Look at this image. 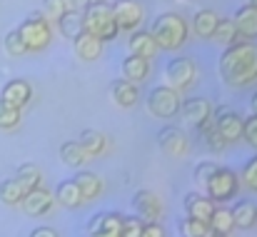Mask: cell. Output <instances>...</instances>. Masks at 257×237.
<instances>
[{
    "label": "cell",
    "instance_id": "cell-1",
    "mask_svg": "<svg viewBox=\"0 0 257 237\" xmlns=\"http://www.w3.org/2000/svg\"><path fill=\"white\" fill-rule=\"evenodd\" d=\"M220 78L227 87H245L257 80V45L250 40L232 43L220 58Z\"/></svg>",
    "mask_w": 257,
    "mask_h": 237
},
{
    "label": "cell",
    "instance_id": "cell-2",
    "mask_svg": "<svg viewBox=\"0 0 257 237\" xmlns=\"http://www.w3.org/2000/svg\"><path fill=\"white\" fill-rule=\"evenodd\" d=\"M187 23L177 15V13H163L155 18L153 23V38L158 43V48L163 50H177L185 45L187 40Z\"/></svg>",
    "mask_w": 257,
    "mask_h": 237
},
{
    "label": "cell",
    "instance_id": "cell-3",
    "mask_svg": "<svg viewBox=\"0 0 257 237\" xmlns=\"http://www.w3.org/2000/svg\"><path fill=\"white\" fill-rule=\"evenodd\" d=\"M83 25H85L87 33L97 35L102 43L107 40H115L120 28L115 23V15H112V8L105 5V3H95V5H87L83 10Z\"/></svg>",
    "mask_w": 257,
    "mask_h": 237
},
{
    "label": "cell",
    "instance_id": "cell-4",
    "mask_svg": "<svg viewBox=\"0 0 257 237\" xmlns=\"http://www.w3.org/2000/svg\"><path fill=\"white\" fill-rule=\"evenodd\" d=\"M18 33H20V38H23L28 53H30V50H33V53H35V50H43V48H48L50 40H53V25H50V20H48L43 13L28 15V18L23 20V25L18 28Z\"/></svg>",
    "mask_w": 257,
    "mask_h": 237
},
{
    "label": "cell",
    "instance_id": "cell-5",
    "mask_svg": "<svg viewBox=\"0 0 257 237\" xmlns=\"http://www.w3.org/2000/svg\"><path fill=\"white\" fill-rule=\"evenodd\" d=\"M205 190H207V197H210L212 202H227V200H232V197L237 195L240 180H237V175H235L232 170L217 167L215 175L207 180Z\"/></svg>",
    "mask_w": 257,
    "mask_h": 237
},
{
    "label": "cell",
    "instance_id": "cell-6",
    "mask_svg": "<svg viewBox=\"0 0 257 237\" xmlns=\"http://www.w3.org/2000/svg\"><path fill=\"white\" fill-rule=\"evenodd\" d=\"M180 90H175L170 85H160L155 87L150 95H148V107L155 117H163V120H170L177 115L180 110Z\"/></svg>",
    "mask_w": 257,
    "mask_h": 237
},
{
    "label": "cell",
    "instance_id": "cell-7",
    "mask_svg": "<svg viewBox=\"0 0 257 237\" xmlns=\"http://www.w3.org/2000/svg\"><path fill=\"white\" fill-rule=\"evenodd\" d=\"M165 78H168V85L175 90H187L197 80V65L192 58H175L165 68Z\"/></svg>",
    "mask_w": 257,
    "mask_h": 237
},
{
    "label": "cell",
    "instance_id": "cell-8",
    "mask_svg": "<svg viewBox=\"0 0 257 237\" xmlns=\"http://www.w3.org/2000/svg\"><path fill=\"white\" fill-rule=\"evenodd\" d=\"M185 120V125H192V128H202L212 115H215V107L207 97H190V100H182L180 102V110H177Z\"/></svg>",
    "mask_w": 257,
    "mask_h": 237
},
{
    "label": "cell",
    "instance_id": "cell-9",
    "mask_svg": "<svg viewBox=\"0 0 257 237\" xmlns=\"http://www.w3.org/2000/svg\"><path fill=\"white\" fill-rule=\"evenodd\" d=\"M53 202H55V195L50 190H45L43 185H38V187H30L25 192V197L20 200V207L30 217H43L53 210Z\"/></svg>",
    "mask_w": 257,
    "mask_h": 237
},
{
    "label": "cell",
    "instance_id": "cell-10",
    "mask_svg": "<svg viewBox=\"0 0 257 237\" xmlns=\"http://www.w3.org/2000/svg\"><path fill=\"white\" fill-rule=\"evenodd\" d=\"M112 15H115V23H117L120 30L133 33V30L140 28L145 10H143V5H140L138 0H117V3L112 5Z\"/></svg>",
    "mask_w": 257,
    "mask_h": 237
},
{
    "label": "cell",
    "instance_id": "cell-11",
    "mask_svg": "<svg viewBox=\"0 0 257 237\" xmlns=\"http://www.w3.org/2000/svg\"><path fill=\"white\" fill-rule=\"evenodd\" d=\"M133 207H135V212H138V217L143 222H160V217H163V200L155 192H150V190L135 192Z\"/></svg>",
    "mask_w": 257,
    "mask_h": 237
},
{
    "label": "cell",
    "instance_id": "cell-12",
    "mask_svg": "<svg viewBox=\"0 0 257 237\" xmlns=\"http://www.w3.org/2000/svg\"><path fill=\"white\" fill-rule=\"evenodd\" d=\"M242 125H245V120L235 110H227V107H220L217 110L215 128L220 130V135L225 138L227 145H235L237 140H242Z\"/></svg>",
    "mask_w": 257,
    "mask_h": 237
},
{
    "label": "cell",
    "instance_id": "cell-13",
    "mask_svg": "<svg viewBox=\"0 0 257 237\" xmlns=\"http://www.w3.org/2000/svg\"><path fill=\"white\" fill-rule=\"evenodd\" d=\"M120 230H122L120 212H100L87 222V237H120Z\"/></svg>",
    "mask_w": 257,
    "mask_h": 237
},
{
    "label": "cell",
    "instance_id": "cell-14",
    "mask_svg": "<svg viewBox=\"0 0 257 237\" xmlns=\"http://www.w3.org/2000/svg\"><path fill=\"white\" fill-rule=\"evenodd\" d=\"M158 145H160V150L165 153V155H170V158H180V155H185L187 153V135L180 130V128H163L160 133H158Z\"/></svg>",
    "mask_w": 257,
    "mask_h": 237
},
{
    "label": "cell",
    "instance_id": "cell-15",
    "mask_svg": "<svg viewBox=\"0 0 257 237\" xmlns=\"http://www.w3.org/2000/svg\"><path fill=\"white\" fill-rule=\"evenodd\" d=\"M30 97H33L30 82H28V80H20V78L5 82L3 90H0V100H5L8 105H13V107H18V110H23V107L30 102Z\"/></svg>",
    "mask_w": 257,
    "mask_h": 237
},
{
    "label": "cell",
    "instance_id": "cell-16",
    "mask_svg": "<svg viewBox=\"0 0 257 237\" xmlns=\"http://www.w3.org/2000/svg\"><path fill=\"white\" fill-rule=\"evenodd\" d=\"M73 50H75V55H78L80 60L92 63V60H97V58L102 55V40H100L97 35L83 30L78 38H73Z\"/></svg>",
    "mask_w": 257,
    "mask_h": 237
},
{
    "label": "cell",
    "instance_id": "cell-17",
    "mask_svg": "<svg viewBox=\"0 0 257 237\" xmlns=\"http://www.w3.org/2000/svg\"><path fill=\"white\" fill-rule=\"evenodd\" d=\"M127 50H130V55H140V58L153 60V58H155V53H158L160 48H158V43H155L153 33L133 30V33H130V40H127Z\"/></svg>",
    "mask_w": 257,
    "mask_h": 237
},
{
    "label": "cell",
    "instance_id": "cell-18",
    "mask_svg": "<svg viewBox=\"0 0 257 237\" xmlns=\"http://www.w3.org/2000/svg\"><path fill=\"white\" fill-rule=\"evenodd\" d=\"M232 23H235V28H237V35L240 38H245V40H252L257 38V8L255 5H242L237 13H235V18H232Z\"/></svg>",
    "mask_w": 257,
    "mask_h": 237
},
{
    "label": "cell",
    "instance_id": "cell-19",
    "mask_svg": "<svg viewBox=\"0 0 257 237\" xmlns=\"http://www.w3.org/2000/svg\"><path fill=\"white\" fill-rule=\"evenodd\" d=\"M55 23H58L60 35H63V38H68V40L78 38V35L85 30V25H83V10H75V8H68V10H65Z\"/></svg>",
    "mask_w": 257,
    "mask_h": 237
},
{
    "label": "cell",
    "instance_id": "cell-20",
    "mask_svg": "<svg viewBox=\"0 0 257 237\" xmlns=\"http://www.w3.org/2000/svg\"><path fill=\"white\" fill-rule=\"evenodd\" d=\"M212 210H215V205H212V200L207 197V195H197V192H190V195H185V212H187V217H195V220H210V215H212Z\"/></svg>",
    "mask_w": 257,
    "mask_h": 237
},
{
    "label": "cell",
    "instance_id": "cell-21",
    "mask_svg": "<svg viewBox=\"0 0 257 237\" xmlns=\"http://www.w3.org/2000/svg\"><path fill=\"white\" fill-rule=\"evenodd\" d=\"M150 75V60L148 58H140V55H127L122 60V78L130 80V82H143Z\"/></svg>",
    "mask_w": 257,
    "mask_h": 237
},
{
    "label": "cell",
    "instance_id": "cell-22",
    "mask_svg": "<svg viewBox=\"0 0 257 237\" xmlns=\"http://www.w3.org/2000/svg\"><path fill=\"white\" fill-rule=\"evenodd\" d=\"M55 202L63 205V207H70V210H78L83 207V195H80V187L75 185V180H63L55 190Z\"/></svg>",
    "mask_w": 257,
    "mask_h": 237
},
{
    "label": "cell",
    "instance_id": "cell-23",
    "mask_svg": "<svg viewBox=\"0 0 257 237\" xmlns=\"http://www.w3.org/2000/svg\"><path fill=\"white\" fill-rule=\"evenodd\" d=\"M217 23H220V15L215 13V10H197L195 13V18H192V30H195V35L197 38H212V33H215V28H217Z\"/></svg>",
    "mask_w": 257,
    "mask_h": 237
},
{
    "label": "cell",
    "instance_id": "cell-24",
    "mask_svg": "<svg viewBox=\"0 0 257 237\" xmlns=\"http://www.w3.org/2000/svg\"><path fill=\"white\" fill-rule=\"evenodd\" d=\"M80 148H83V153H85V158H100L105 150H107V138L102 135V133H97V130H83V135H80Z\"/></svg>",
    "mask_w": 257,
    "mask_h": 237
},
{
    "label": "cell",
    "instance_id": "cell-25",
    "mask_svg": "<svg viewBox=\"0 0 257 237\" xmlns=\"http://www.w3.org/2000/svg\"><path fill=\"white\" fill-rule=\"evenodd\" d=\"M112 97H115V102L120 105V107H133L135 102H138V97H140V90H138V85L135 82H130V80H115L112 82Z\"/></svg>",
    "mask_w": 257,
    "mask_h": 237
},
{
    "label": "cell",
    "instance_id": "cell-26",
    "mask_svg": "<svg viewBox=\"0 0 257 237\" xmlns=\"http://www.w3.org/2000/svg\"><path fill=\"white\" fill-rule=\"evenodd\" d=\"M28 187L18 180V177H10V180H3L0 182V202L3 205H20V200L25 197Z\"/></svg>",
    "mask_w": 257,
    "mask_h": 237
},
{
    "label": "cell",
    "instance_id": "cell-27",
    "mask_svg": "<svg viewBox=\"0 0 257 237\" xmlns=\"http://www.w3.org/2000/svg\"><path fill=\"white\" fill-rule=\"evenodd\" d=\"M75 185L80 187L83 200H95L102 192V177L95 172H78L75 175Z\"/></svg>",
    "mask_w": 257,
    "mask_h": 237
},
{
    "label": "cell",
    "instance_id": "cell-28",
    "mask_svg": "<svg viewBox=\"0 0 257 237\" xmlns=\"http://www.w3.org/2000/svg\"><path fill=\"white\" fill-rule=\"evenodd\" d=\"M230 212H232L235 227L250 230V227L257 225V205H252V202H240V205H235V210H230Z\"/></svg>",
    "mask_w": 257,
    "mask_h": 237
},
{
    "label": "cell",
    "instance_id": "cell-29",
    "mask_svg": "<svg viewBox=\"0 0 257 237\" xmlns=\"http://www.w3.org/2000/svg\"><path fill=\"white\" fill-rule=\"evenodd\" d=\"M207 222H210L212 232H222V235H230L232 227H235V222H232V212L225 210V207H215Z\"/></svg>",
    "mask_w": 257,
    "mask_h": 237
},
{
    "label": "cell",
    "instance_id": "cell-30",
    "mask_svg": "<svg viewBox=\"0 0 257 237\" xmlns=\"http://www.w3.org/2000/svg\"><path fill=\"white\" fill-rule=\"evenodd\" d=\"M200 130H202V140H205V145H207L210 150L222 153V150L227 148V143H225V138L220 135V130L215 128V120H212V117H210V120H207Z\"/></svg>",
    "mask_w": 257,
    "mask_h": 237
},
{
    "label": "cell",
    "instance_id": "cell-31",
    "mask_svg": "<svg viewBox=\"0 0 257 237\" xmlns=\"http://www.w3.org/2000/svg\"><path fill=\"white\" fill-rule=\"evenodd\" d=\"M60 160L68 165V167H80V165H85V153H83V148H80V143H63L60 145Z\"/></svg>",
    "mask_w": 257,
    "mask_h": 237
},
{
    "label": "cell",
    "instance_id": "cell-32",
    "mask_svg": "<svg viewBox=\"0 0 257 237\" xmlns=\"http://www.w3.org/2000/svg\"><path fill=\"white\" fill-rule=\"evenodd\" d=\"M210 232H212V227H210V222H205V220L185 217V220L180 222V235L182 237H207Z\"/></svg>",
    "mask_w": 257,
    "mask_h": 237
},
{
    "label": "cell",
    "instance_id": "cell-33",
    "mask_svg": "<svg viewBox=\"0 0 257 237\" xmlns=\"http://www.w3.org/2000/svg\"><path fill=\"white\" fill-rule=\"evenodd\" d=\"M212 38H215L217 43H222V45H232V43H237L240 35H237V28H235L232 20H222V18H220V23H217Z\"/></svg>",
    "mask_w": 257,
    "mask_h": 237
},
{
    "label": "cell",
    "instance_id": "cell-34",
    "mask_svg": "<svg viewBox=\"0 0 257 237\" xmlns=\"http://www.w3.org/2000/svg\"><path fill=\"white\" fill-rule=\"evenodd\" d=\"M15 177L30 190V187H38L40 182H43V172L33 165V162H25V165H20L18 167V172H15Z\"/></svg>",
    "mask_w": 257,
    "mask_h": 237
},
{
    "label": "cell",
    "instance_id": "cell-35",
    "mask_svg": "<svg viewBox=\"0 0 257 237\" xmlns=\"http://www.w3.org/2000/svg\"><path fill=\"white\" fill-rule=\"evenodd\" d=\"M20 125V110L0 100V130H15Z\"/></svg>",
    "mask_w": 257,
    "mask_h": 237
},
{
    "label": "cell",
    "instance_id": "cell-36",
    "mask_svg": "<svg viewBox=\"0 0 257 237\" xmlns=\"http://www.w3.org/2000/svg\"><path fill=\"white\" fill-rule=\"evenodd\" d=\"M3 45H5V53H8L10 58H20V55L28 53V48H25V43H23V38H20V33H18V28L5 35V43H3Z\"/></svg>",
    "mask_w": 257,
    "mask_h": 237
},
{
    "label": "cell",
    "instance_id": "cell-37",
    "mask_svg": "<svg viewBox=\"0 0 257 237\" xmlns=\"http://www.w3.org/2000/svg\"><path fill=\"white\" fill-rule=\"evenodd\" d=\"M65 10H68L65 0H43V13H45L48 20H58Z\"/></svg>",
    "mask_w": 257,
    "mask_h": 237
},
{
    "label": "cell",
    "instance_id": "cell-38",
    "mask_svg": "<svg viewBox=\"0 0 257 237\" xmlns=\"http://www.w3.org/2000/svg\"><path fill=\"white\" fill-rule=\"evenodd\" d=\"M143 220L140 217H122V230H120V237H140L143 232Z\"/></svg>",
    "mask_w": 257,
    "mask_h": 237
},
{
    "label": "cell",
    "instance_id": "cell-39",
    "mask_svg": "<svg viewBox=\"0 0 257 237\" xmlns=\"http://www.w3.org/2000/svg\"><path fill=\"white\" fill-rule=\"evenodd\" d=\"M242 140H245L247 145L257 148V115L255 112H252V115L245 120V125H242Z\"/></svg>",
    "mask_w": 257,
    "mask_h": 237
},
{
    "label": "cell",
    "instance_id": "cell-40",
    "mask_svg": "<svg viewBox=\"0 0 257 237\" xmlns=\"http://www.w3.org/2000/svg\"><path fill=\"white\" fill-rule=\"evenodd\" d=\"M242 182H245L250 190L257 192V155L245 165V170H242Z\"/></svg>",
    "mask_w": 257,
    "mask_h": 237
},
{
    "label": "cell",
    "instance_id": "cell-41",
    "mask_svg": "<svg viewBox=\"0 0 257 237\" xmlns=\"http://www.w3.org/2000/svg\"><path fill=\"white\" fill-rule=\"evenodd\" d=\"M215 170H217V165H212V162H200V165H197V170H195V180L205 187V185H207V180L215 175Z\"/></svg>",
    "mask_w": 257,
    "mask_h": 237
},
{
    "label": "cell",
    "instance_id": "cell-42",
    "mask_svg": "<svg viewBox=\"0 0 257 237\" xmlns=\"http://www.w3.org/2000/svg\"><path fill=\"white\" fill-rule=\"evenodd\" d=\"M140 237H165V230H163L160 222H145Z\"/></svg>",
    "mask_w": 257,
    "mask_h": 237
},
{
    "label": "cell",
    "instance_id": "cell-43",
    "mask_svg": "<svg viewBox=\"0 0 257 237\" xmlns=\"http://www.w3.org/2000/svg\"><path fill=\"white\" fill-rule=\"evenodd\" d=\"M30 237H58V232L53 227H38V230L30 232Z\"/></svg>",
    "mask_w": 257,
    "mask_h": 237
},
{
    "label": "cell",
    "instance_id": "cell-44",
    "mask_svg": "<svg viewBox=\"0 0 257 237\" xmlns=\"http://www.w3.org/2000/svg\"><path fill=\"white\" fill-rule=\"evenodd\" d=\"M65 3H68V8H75V10H85L90 5V0H65Z\"/></svg>",
    "mask_w": 257,
    "mask_h": 237
},
{
    "label": "cell",
    "instance_id": "cell-45",
    "mask_svg": "<svg viewBox=\"0 0 257 237\" xmlns=\"http://www.w3.org/2000/svg\"><path fill=\"white\" fill-rule=\"evenodd\" d=\"M252 112H255V115H257V92H255V95H252Z\"/></svg>",
    "mask_w": 257,
    "mask_h": 237
},
{
    "label": "cell",
    "instance_id": "cell-46",
    "mask_svg": "<svg viewBox=\"0 0 257 237\" xmlns=\"http://www.w3.org/2000/svg\"><path fill=\"white\" fill-rule=\"evenodd\" d=\"M207 237H227V235H222V232H210Z\"/></svg>",
    "mask_w": 257,
    "mask_h": 237
},
{
    "label": "cell",
    "instance_id": "cell-47",
    "mask_svg": "<svg viewBox=\"0 0 257 237\" xmlns=\"http://www.w3.org/2000/svg\"><path fill=\"white\" fill-rule=\"evenodd\" d=\"M95 3H105V0H90V5H95Z\"/></svg>",
    "mask_w": 257,
    "mask_h": 237
},
{
    "label": "cell",
    "instance_id": "cell-48",
    "mask_svg": "<svg viewBox=\"0 0 257 237\" xmlns=\"http://www.w3.org/2000/svg\"><path fill=\"white\" fill-rule=\"evenodd\" d=\"M250 5H255V8H257V0H250Z\"/></svg>",
    "mask_w": 257,
    "mask_h": 237
}]
</instances>
